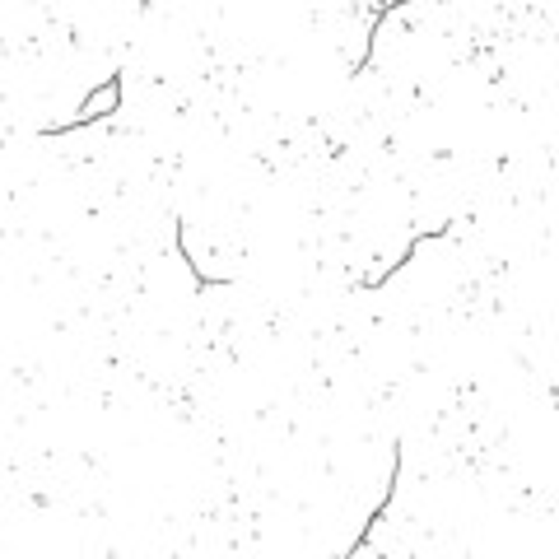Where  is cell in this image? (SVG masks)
<instances>
[{"label":"cell","mask_w":559,"mask_h":559,"mask_svg":"<svg viewBox=\"0 0 559 559\" xmlns=\"http://www.w3.org/2000/svg\"><path fill=\"white\" fill-rule=\"evenodd\" d=\"M117 108H122V70H112L98 89H89V94H84V103H80V112H75L70 122L47 126L42 136H70V131H84V126H94V122H108Z\"/></svg>","instance_id":"cell-1"},{"label":"cell","mask_w":559,"mask_h":559,"mask_svg":"<svg viewBox=\"0 0 559 559\" xmlns=\"http://www.w3.org/2000/svg\"><path fill=\"white\" fill-rule=\"evenodd\" d=\"M173 233H178V257L187 261L191 280H196V294H210V289H224V285H229V275H210V271H201V261L191 257V247H187V219H173Z\"/></svg>","instance_id":"cell-4"},{"label":"cell","mask_w":559,"mask_h":559,"mask_svg":"<svg viewBox=\"0 0 559 559\" xmlns=\"http://www.w3.org/2000/svg\"><path fill=\"white\" fill-rule=\"evenodd\" d=\"M448 233H452V224H438V229H429V233H410V243L401 247V257H396V261H392V266H387V271H382V275H369V280H364V285H359V289H382V285H392L396 275H401V271H406V266H410V261H415V252H420L424 243H438V238H448Z\"/></svg>","instance_id":"cell-3"},{"label":"cell","mask_w":559,"mask_h":559,"mask_svg":"<svg viewBox=\"0 0 559 559\" xmlns=\"http://www.w3.org/2000/svg\"><path fill=\"white\" fill-rule=\"evenodd\" d=\"M401 5H378L373 10V24H369V47H364V56L355 61V75H369V66H373V47H378V24L387 19V14H396Z\"/></svg>","instance_id":"cell-5"},{"label":"cell","mask_w":559,"mask_h":559,"mask_svg":"<svg viewBox=\"0 0 559 559\" xmlns=\"http://www.w3.org/2000/svg\"><path fill=\"white\" fill-rule=\"evenodd\" d=\"M401 466H406V452H401V443H392V480H387V490H382V499L373 504V513L364 518L359 536L350 541V546H345V555H341V559H355L359 550H364V546L373 541V527H378V522H382V513H387V508H392V499H396V485H401Z\"/></svg>","instance_id":"cell-2"}]
</instances>
